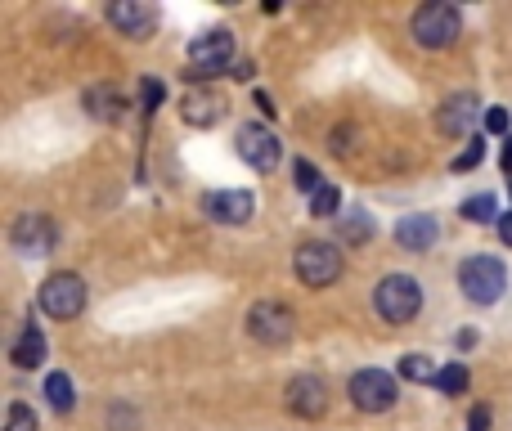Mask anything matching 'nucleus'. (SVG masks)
I'll return each instance as SVG.
<instances>
[{"label":"nucleus","instance_id":"obj_28","mask_svg":"<svg viewBox=\"0 0 512 431\" xmlns=\"http://www.w3.org/2000/svg\"><path fill=\"white\" fill-rule=\"evenodd\" d=\"M481 140H468V153H459V158H454V171H472V167H481Z\"/></svg>","mask_w":512,"mask_h":431},{"label":"nucleus","instance_id":"obj_23","mask_svg":"<svg viewBox=\"0 0 512 431\" xmlns=\"http://www.w3.org/2000/svg\"><path fill=\"white\" fill-rule=\"evenodd\" d=\"M342 234L351 238V243H369V238H373V220L364 216V212L346 216V220H342Z\"/></svg>","mask_w":512,"mask_h":431},{"label":"nucleus","instance_id":"obj_13","mask_svg":"<svg viewBox=\"0 0 512 431\" xmlns=\"http://www.w3.org/2000/svg\"><path fill=\"white\" fill-rule=\"evenodd\" d=\"M9 243H14L23 256H45V252L54 247V225H50V216L23 212V216L14 220V234H9Z\"/></svg>","mask_w":512,"mask_h":431},{"label":"nucleus","instance_id":"obj_17","mask_svg":"<svg viewBox=\"0 0 512 431\" xmlns=\"http://www.w3.org/2000/svg\"><path fill=\"white\" fill-rule=\"evenodd\" d=\"M9 360L18 364V369H36V364L45 360V333L36 324H27L23 333H18V342L9 346Z\"/></svg>","mask_w":512,"mask_h":431},{"label":"nucleus","instance_id":"obj_10","mask_svg":"<svg viewBox=\"0 0 512 431\" xmlns=\"http://www.w3.org/2000/svg\"><path fill=\"white\" fill-rule=\"evenodd\" d=\"M283 400H288V409L297 418H324L328 414V387H324V378H315V373L292 378L288 391H283Z\"/></svg>","mask_w":512,"mask_h":431},{"label":"nucleus","instance_id":"obj_22","mask_svg":"<svg viewBox=\"0 0 512 431\" xmlns=\"http://www.w3.org/2000/svg\"><path fill=\"white\" fill-rule=\"evenodd\" d=\"M495 198L490 194H477V198H468V203H463V220H472V225H486V220H495Z\"/></svg>","mask_w":512,"mask_h":431},{"label":"nucleus","instance_id":"obj_3","mask_svg":"<svg viewBox=\"0 0 512 431\" xmlns=\"http://www.w3.org/2000/svg\"><path fill=\"white\" fill-rule=\"evenodd\" d=\"M409 27H414V41L423 45V50H450V45L463 36L459 9H454V5H441V0H436V5H423V9H418Z\"/></svg>","mask_w":512,"mask_h":431},{"label":"nucleus","instance_id":"obj_6","mask_svg":"<svg viewBox=\"0 0 512 431\" xmlns=\"http://www.w3.org/2000/svg\"><path fill=\"white\" fill-rule=\"evenodd\" d=\"M292 270H297V279L306 283V288H328V283H337V274H342V252H337L333 243H301L297 256H292Z\"/></svg>","mask_w":512,"mask_h":431},{"label":"nucleus","instance_id":"obj_24","mask_svg":"<svg viewBox=\"0 0 512 431\" xmlns=\"http://www.w3.org/2000/svg\"><path fill=\"white\" fill-rule=\"evenodd\" d=\"M292 176H297V189H301V194H310V198L324 189V185H319V171L310 167V162H301V158L292 162Z\"/></svg>","mask_w":512,"mask_h":431},{"label":"nucleus","instance_id":"obj_20","mask_svg":"<svg viewBox=\"0 0 512 431\" xmlns=\"http://www.w3.org/2000/svg\"><path fill=\"white\" fill-rule=\"evenodd\" d=\"M436 364L427 360V355H405V360H400V378H409V382H436Z\"/></svg>","mask_w":512,"mask_h":431},{"label":"nucleus","instance_id":"obj_16","mask_svg":"<svg viewBox=\"0 0 512 431\" xmlns=\"http://www.w3.org/2000/svg\"><path fill=\"white\" fill-rule=\"evenodd\" d=\"M472 122H477V99L472 95H450L445 108L436 113V126H441L445 135H468Z\"/></svg>","mask_w":512,"mask_h":431},{"label":"nucleus","instance_id":"obj_12","mask_svg":"<svg viewBox=\"0 0 512 431\" xmlns=\"http://www.w3.org/2000/svg\"><path fill=\"white\" fill-rule=\"evenodd\" d=\"M108 23L122 36H131V41H144L158 27V9L144 5V0H117V5H108Z\"/></svg>","mask_w":512,"mask_h":431},{"label":"nucleus","instance_id":"obj_8","mask_svg":"<svg viewBox=\"0 0 512 431\" xmlns=\"http://www.w3.org/2000/svg\"><path fill=\"white\" fill-rule=\"evenodd\" d=\"M248 333L261 346H283L292 342V310L279 306V301H256L248 310Z\"/></svg>","mask_w":512,"mask_h":431},{"label":"nucleus","instance_id":"obj_21","mask_svg":"<svg viewBox=\"0 0 512 431\" xmlns=\"http://www.w3.org/2000/svg\"><path fill=\"white\" fill-rule=\"evenodd\" d=\"M436 391H445V396H463V391H468V369H463V364H445V369L436 373Z\"/></svg>","mask_w":512,"mask_h":431},{"label":"nucleus","instance_id":"obj_11","mask_svg":"<svg viewBox=\"0 0 512 431\" xmlns=\"http://www.w3.org/2000/svg\"><path fill=\"white\" fill-rule=\"evenodd\" d=\"M203 212L216 220V225H248L256 212V198L248 189H216V194L203 198Z\"/></svg>","mask_w":512,"mask_h":431},{"label":"nucleus","instance_id":"obj_14","mask_svg":"<svg viewBox=\"0 0 512 431\" xmlns=\"http://www.w3.org/2000/svg\"><path fill=\"white\" fill-rule=\"evenodd\" d=\"M180 117H185L189 126H216L225 117V99L216 95V90H189V95L180 99Z\"/></svg>","mask_w":512,"mask_h":431},{"label":"nucleus","instance_id":"obj_5","mask_svg":"<svg viewBox=\"0 0 512 431\" xmlns=\"http://www.w3.org/2000/svg\"><path fill=\"white\" fill-rule=\"evenodd\" d=\"M396 400H400V387L387 369L351 373V405L360 414H387V409H396Z\"/></svg>","mask_w":512,"mask_h":431},{"label":"nucleus","instance_id":"obj_27","mask_svg":"<svg viewBox=\"0 0 512 431\" xmlns=\"http://www.w3.org/2000/svg\"><path fill=\"white\" fill-rule=\"evenodd\" d=\"M162 104V81H140V108H144V113H153V108H158Z\"/></svg>","mask_w":512,"mask_h":431},{"label":"nucleus","instance_id":"obj_2","mask_svg":"<svg viewBox=\"0 0 512 431\" xmlns=\"http://www.w3.org/2000/svg\"><path fill=\"white\" fill-rule=\"evenodd\" d=\"M373 306L387 324H409V319L423 310V288L409 274H387V279L373 288Z\"/></svg>","mask_w":512,"mask_h":431},{"label":"nucleus","instance_id":"obj_7","mask_svg":"<svg viewBox=\"0 0 512 431\" xmlns=\"http://www.w3.org/2000/svg\"><path fill=\"white\" fill-rule=\"evenodd\" d=\"M41 310L50 319H77L86 310V283H81V274H72V270L50 274L41 283Z\"/></svg>","mask_w":512,"mask_h":431},{"label":"nucleus","instance_id":"obj_26","mask_svg":"<svg viewBox=\"0 0 512 431\" xmlns=\"http://www.w3.org/2000/svg\"><path fill=\"white\" fill-rule=\"evenodd\" d=\"M5 431H36V414L27 405H9L5 414Z\"/></svg>","mask_w":512,"mask_h":431},{"label":"nucleus","instance_id":"obj_32","mask_svg":"<svg viewBox=\"0 0 512 431\" xmlns=\"http://www.w3.org/2000/svg\"><path fill=\"white\" fill-rule=\"evenodd\" d=\"M499 162H504V171H512V140H504V158Z\"/></svg>","mask_w":512,"mask_h":431},{"label":"nucleus","instance_id":"obj_19","mask_svg":"<svg viewBox=\"0 0 512 431\" xmlns=\"http://www.w3.org/2000/svg\"><path fill=\"white\" fill-rule=\"evenodd\" d=\"M45 400H50L54 414H68V409L77 405V387H72L68 373H50V378H45Z\"/></svg>","mask_w":512,"mask_h":431},{"label":"nucleus","instance_id":"obj_25","mask_svg":"<svg viewBox=\"0 0 512 431\" xmlns=\"http://www.w3.org/2000/svg\"><path fill=\"white\" fill-rule=\"evenodd\" d=\"M337 207H342V198H337L333 185H324L315 198H310V212H315V216H337Z\"/></svg>","mask_w":512,"mask_h":431},{"label":"nucleus","instance_id":"obj_29","mask_svg":"<svg viewBox=\"0 0 512 431\" xmlns=\"http://www.w3.org/2000/svg\"><path fill=\"white\" fill-rule=\"evenodd\" d=\"M486 131L490 135H504V140H508V113H504V108H490V113H486Z\"/></svg>","mask_w":512,"mask_h":431},{"label":"nucleus","instance_id":"obj_15","mask_svg":"<svg viewBox=\"0 0 512 431\" xmlns=\"http://www.w3.org/2000/svg\"><path fill=\"white\" fill-rule=\"evenodd\" d=\"M436 234H441V225H436V216H423V212H414V216H405L396 225V243L405 247V252H427V247L436 243Z\"/></svg>","mask_w":512,"mask_h":431},{"label":"nucleus","instance_id":"obj_18","mask_svg":"<svg viewBox=\"0 0 512 431\" xmlns=\"http://www.w3.org/2000/svg\"><path fill=\"white\" fill-rule=\"evenodd\" d=\"M86 108H90V117H95V122H122L126 99L117 95L113 86H99V90H90V95H86Z\"/></svg>","mask_w":512,"mask_h":431},{"label":"nucleus","instance_id":"obj_30","mask_svg":"<svg viewBox=\"0 0 512 431\" xmlns=\"http://www.w3.org/2000/svg\"><path fill=\"white\" fill-rule=\"evenodd\" d=\"M486 427H490V409L477 405L472 409V418H468V431H486Z\"/></svg>","mask_w":512,"mask_h":431},{"label":"nucleus","instance_id":"obj_4","mask_svg":"<svg viewBox=\"0 0 512 431\" xmlns=\"http://www.w3.org/2000/svg\"><path fill=\"white\" fill-rule=\"evenodd\" d=\"M234 59V36L225 32V27H216V32H203L189 41V81H207L216 77V72H225Z\"/></svg>","mask_w":512,"mask_h":431},{"label":"nucleus","instance_id":"obj_31","mask_svg":"<svg viewBox=\"0 0 512 431\" xmlns=\"http://www.w3.org/2000/svg\"><path fill=\"white\" fill-rule=\"evenodd\" d=\"M499 238H504V243L512 247V212H504V216H499Z\"/></svg>","mask_w":512,"mask_h":431},{"label":"nucleus","instance_id":"obj_1","mask_svg":"<svg viewBox=\"0 0 512 431\" xmlns=\"http://www.w3.org/2000/svg\"><path fill=\"white\" fill-rule=\"evenodd\" d=\"M459 288H463V297L477 301V306H495L508 288V265L499 261V256H468V261L459 265Z\"/></svg>","mask_w":512,"mask_h":431},{"label":"nucleus","instance_id":"obj_9","mask_svg":"<svg viewBox=\"0 0 512 431\" xmlns=\"http://www.w3.org/2000/svg\"><path fill=\"white\" fill-rule=\"evenodd\" d=\"M239 158L248 162L252 171H274L279 167V158H283V149H279V140H274L270 131H265V126H256V122H248L239 131Z\"/></svg>","mask_w":512,"mask_h":431}]
</instances>
